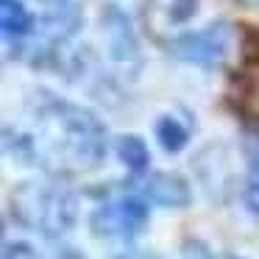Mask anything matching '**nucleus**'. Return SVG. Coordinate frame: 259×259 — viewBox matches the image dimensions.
<instances>
[{
    "label": "nucleus",
    "instance_id": "f257e3e1",
    "mask_svg": "<svg viewBox=\"0 0 259 259\" xmlns=\"http://www.w3.org/2000/svg\"><path fill=\"white\" fill-rule=\"evenodd\" d=\"M9 203L17 223L39 231L48 240L64 237L78 220V201L73 190L53 181H23L12 190Z\"/></svg>",
    "mask_w": 259,
    "mask_h": 259
},
{
    "label": "nucleus",
    "instance_id": "f03ea898",
    "mask_svg": "<svg viewBox=\"0 0 259 259\" xmlns=\"http://www.w3.org/2000/svg\"><path fill=\"white\" fill-rule=\"evenodd\" d=\"M42 114L53 125H59V131L64 134V151L75 164L98 167L103 162V156H106V128L90 109H81L75 103L53 98L42 109Z\"/></svg>",
    "mask_w": 259,
    "mask_h": 259
},
{
    "label": "nucleus",
    "instance_id": "7ed1b4c3",
    "mask_svg": "<svg viewBox=\"0 0 259 259\" xmlns=\"http://www.w3.org/2000/svg\"><path fill=\"white\" fill-rule=\"evenodd\" d=\"M148 229V201L125 192L90 214V231L101 240H134Z\"/></svg>",
    "mask_w": 259,
    "mask_h": 259
},
{
    "label": "nucleus",
    "instance_id": "20e7f679",
    "mask_svg": "<svg viewBox=\"0 0 259 259\" xmlns=\"http://www.w3.org/2000/svg\"><path fill=\"white\" fill-rule=\"evenodd\" d=\"M229 51V31L226 25L206 31H195V34H181L179 39L170 42V53L181 62H195V64H214L226 56Z\"/></svg>",
    "mask_w": 259,
    "mask_h": 259
},
{
    "label": "nucleus",
    "instance_id": "39448f33",
    "mask_svg": "<svg viewBox=\"0 0 259 259\" xmlns=\"http://www.w3.org/2000/svg\"><path fill=\"white\" fill-rule=\"evenodd\" d=\"M131 192L162 209H184L192 201L190 184L176 173H145L140 184L131 187Z\"/></svg>",
    "mask_w": 259,
    "mask_h": 259
},
{
    "label": "nucleus",
    "instance_id": "423d86ee",
    "mask_svg": "<svg viewBox=\"0 0 259 259\" xmlns=\"http://www.w3.org/2000/svg\"><path fill=\"white\" fill-rule=\"evenodd\" d=\"M114 153H117L120 164L134 176H145L151 167V151H148L145 140L137 134H120L114 140Z\"/></svg>",
    "mask_w": 259,
    "mask_h": 259
},
{
    "label": "nucleus",
    "instance_id": "0eeeda50",
    "mask_svg": "<svg viewBox=\"0 0 259 259\" xmlns=\"http://www.w3.org/2000/svg\"><path fill=\"white\" fill-rule=\"evenodd\" d=\"M106 28L112 34V53L117 62H125V59H134L137 56V39H134V31H131L128 20L117 12V9L109 6L106 14Z\"/></svg>",
    "mask_w": 259,
    "mask_h": 259
},
{
    "label": "nucleus",
    "instance_id": "6e6552de",
    "mask_svg": "<svg viewBox=\"0 0 259 259\" xmlns=\"http://www.w3.org/2000/svg\"><path fill=\"white\" fill-rule=\"evenodd\" d=\"M0 25L6 36H25L34 31V17L20 0H0Z\"/></svg>",
    "mask_w": 259,
    "mask_h": 259
},
{
    "label": "nucleus",
    "instance_id": "1a4fd4ad",
    "mask_svg": "<svg viewBox=\"0 0 259 259\" xmlns=\"http://www.w3.org/2000/svg\"><path fill=\"white\" fill-rule=\"evenodd\" d=\"M156 142L164 148L167 153H179L187 148V142H190V131L184 128V125L179 123L176 117H170V114H164V117L156 120Z\"/></svg>",
    "mask_w": 259,
    "mask_h": 259
},
{
    "label": "nucleus",
    "instance_id": "9d476101",
    "mask_svg": "<svg viewBox=\"0 0 259 259\" xmlns=\"http://www.w3.org/2000/svg\"><path fill=\"white\" fill-rule=\"evenodd\" d=\"M242 201H245L248 212L259 214V151L251 153V164H248L245 176V190H242Z\"/></svg>",
    "mask_w": 259,
    "mask_h": 259
},
{
    "label": "nucleus",
    "instance_id": "9b49d317",
    "mask_svg": "<svg viewBox=\"0 0 259 259\" xmlns=\"http://www.w3.org/2000/svg\"><path fill=\"white\" fill-rule=\"evenodd\" d=\"M3 259H42V256L31 242L14 240V242H6V245H3Z\"/></svg>",
    "mask_w": 259,
    "mask_h": 259
},
{
    "label": "nucleus",
    "instance_id": "f8f14e48",
    "mask_svg": "<svg viewBox=\"0 0 259 259\" xmlns=\"http://www.w3.org/2000/svg\"><path fill=\"white\" fill-rule=\"evenodd\" d=\"M181 259H214V251L198 237H190L181 245Z\"/></svg>",
    "mask_w": 259,
    "mask_h": 259
},
{
    "label": "nucleus",
    "instance_id": "ddd939ff",
    "mask_svg": "<svg viewBox=\"0 0 259 259\" xmlns=\"http://www.w3.org/2000/svg\"><path fill=\"white\" fill-rule=\"evenodd\" d=\"M117 259H162L159 253H128V256H117Z\"/></svg>",
    "mask_w": 259,
    "mask_h": 259
},
{
    "label": "nucleus",
    "instance_id": "4468645a",
    "mask_svg": "<svg viewBox=\"0 0 259 259\" xmlns=\"http://www.w3.org/2000/svg\"><path fill=\"white\" fill-rule=\"evenodd\" d=\"M231 259H240V256H231Z\"/></svg>",
    "mask_w": 259,
    "mask_h": 259
}]
</instances>
